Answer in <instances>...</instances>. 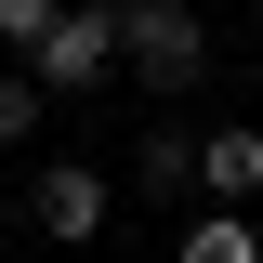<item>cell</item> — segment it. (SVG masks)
Here are the masks:
<instances>
[{"label": "cell", "instance_id": "obj_3", "mask_svg": "<svg viewBox=\"0 0 263 263\" xmlns=\"http://www.w3.org/2000/svg\"><path fill=\"white\" fill-rule=\"evenodd\" d=\"M105 211H119V184H105L92 158H40V171H27V224L53 237V250H92Z\"/></svg>", "mask_w": 263, "mask_h": 263}, {"label": "cell", "instance_id": "obj_1", "mask_svg": "<svg viewBox=\"0 0 263 263\" xmlns=\"http://www.w3.org/2000/svg\"><path fill=\"white\" fill-rule=\"evenodd\" d=\"M119 66L145 92H197L211 79V27H197V0H119Z\"/></svg>", "mask_w": 263, "mask_h": 263}, {"label": "cell", "instance_id": "obj_2", "mask_svg": "<svg viewBox=\"0 0 263 263\" xmlns=\"http://www.w3.org/2000/svg\"><path fill=\"white\" fill-rule=\"evenodd\" d=\"M27 66H40V92H105L119 79V0H66L27 40Z\"/></svg>", "mask_w": 263, "mask_h": 263}, {"label": "cell", "instance_id": "obj_5", "mask_svg": "<svg viewBox=\"0 0 263 263\" xmlns=\"http://www.w3.org/2000/svg\"><path fill=\"white\" fill-rule=\"evenodd\" d=\"M132 197H197V132H145L132 145Z\"/></svg>", "mask_w": 263, "mask_h": 263}, {"label": "cell", "instance_id": "obj_8", "mask_svg": "<svg viewBox=\"0 0 263 263\" xmlns=\"http://www.w3.org/2000/svg\"><path fill=\"white\" fill-rule=\"evenodd\" d=\"M53 13H66V0H0V40H13V53H27V40L53 27Z\"/></svg>", "mask_w": 263, "mask_h": 263}, {"label": "cell", "instance_id": "obj_4", "mask_svg": "<svg viewBox=\"0 0 263 263\" xmlns=\"http://www.w3.org/2000/svg\"><path fill=\"white\" fill-rule=\"evenodd\" d=\"M197 197H211V211H250V197H263V119L197 132Z\"/></svg>", "mask_w": 263, "mask_h": 263}, {"label": "cell", "instance_id": "obj_6", "mask_svg": "<svg viewBox=\"0 0 263 263\" xmlns=\"http://www.w3.org/2000/svg\"><path fill=\"white\" fill-rule=\"evenodd\" d=\"M171 263H263V224H250V211H197Z\"/></svg>", "mask_w": 263, "mask_h": 263}, {"label": "cell", "instance_id": "obj_7", "mask_svg": "<svg viewBox=\"0 0 263 263\" xmlns=\"http://www.w3.org/2000/svg\"><path fill=\"white\" fill-rule=\"evenodd\" d=\"M40 105H53V92H40V66H0V145H27Z\"/></svg>", "mask_w": 263, "mask_h": 263}]
</instances>
